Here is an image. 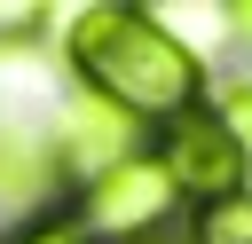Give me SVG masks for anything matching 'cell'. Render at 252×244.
<instances>
[{
	"mask_svg": "<svg viewBox=\"0 0 252 244\" xmlns=\"http://www.w3.org/2000/svg\"><path fill=\"white\" fill-rule=\"evenodd\" d=\"M63 157H79V165H87V181H94L102 165L134 157V118L79 87V102H71V118H63Z\"/></svg>",
	"mask_w": 252,
	"mask_h": 244,
	"instance_id": "4",
	"label": "cell"
},
{
	"mask_svg": "<svg viewBox=\"0 0 252 244\" xmlns=\"http://www.w3.org/2000/svg\"><path fill=\"white\" fill-rule=\"evenodd\" d=\"M158 165L173 173V189L181 197H197V205H220V197H244V142L228 134V118L220 110H181L173 126H165V150H158Z\"/></svg>",
	"mask_w": 252,
	"mask_h": 244,
	"instance_id": "3",
	"label": "cell"
},
{
	"mask_svg": "<svg viewBox=\"0 0 252 244\" xmlns=\"http://www.w3.org/2000/svg\"><path fill=\"white\" fill-rule=\"evenodd\" d=\"M32 181H39V157L16 150V142H0V189H32Z\"/></svg>",
	"mask_w": 252,
	"mask_h": 244,
	"instance_id": "8",
	"label": "cell"
},
{
	"mask_svg": "<svg viewBox=\"0 0 252 244\" xmlns=\"http://www.w3.org/2000/svg\"><path fill=\"white\" fill-rule=\"evenodd\" d=\"M197 244H252V189L220 197V205H197Z\"/></svg>",
	"mask_w": 252,
	"mask_h": 244,
	"instance_id": "5",
	"label": "cell"
},
{
	"mask_svg": "<svg viewBox=\"0 0 252 244\" xmlns=\"http://www.w3.org/2000/svg\"><path fill=\"white\" fill-rule=\"evenodd\" d=\"M39 24H47V16H39L32 0H0V47H16V39H39Z\"/></svg>",
	"mask_w": 252,
	"mask_h": 244,
	"instance_id": "7",
	"label": "cell"
},
{
	"mask_svg": "<svg viewBox=\"0 0 252 244\" xmlns=\"http://www.w3.org/2000/svg\"><path fill=\"white\" fill-rule=\"evenodd\" d=\"M173 205H181V189H173V173L150 157V150H134V157H118V165H102L94 181H87V197H79V236L87 244H134V236H150L158 220H173Z\"/></svg>",
	"mask_w": 252,
	"mask_h": 244,
	"instance_id": "2",
	"label": "cell"
},
{
	"mask_svg": "<svg viewBox=\"0 0 252 244\" xmlns=\"http://www.w3.org/2000/svg\"><path fill=\"white\" fill-rule=\"evenodd\" d=\"M71 71H79V87L87 94H102L110 110H126V118H181V110H197V87H205V71H197V55L181 47V31H165L158 16H142V8H87L79 24H71Z\"/></svg>",
	"mask_w": 252,
	"mask_h": 244,
	"instance_id": "1",
	"label": "cell"
},
{
	"mask_svg": "<svg viewBox=\"0 0 252 244\" xmlns=\"http://www.w3.org/2000/svg\"><path fill=\"white\" fill-rule=\"evenodd\" d=\"M8 244H87V236H79V220H71V213H39V220H32V228H16Z\"/></svg>",
	"mask_w": 252,
	"mask_h": 244,
	"instance_id": "6",
	"label": "cell"
},
{
	"mask_svg": "<svg viewBox=\"0 0 252 244\" xmlns=\"http://www.w3.org/2000/svg\"><path fill=\"white\" fill-rule=\"evenodd\" d=\"M228 24H236V31H244V39H252V0H244V8H236V16H228Z\"/></svg>",
	"mask_w": 252,
	"mask_h": 244,
	"instance_id": "10",
	"label": "cell"
},
{
	"mask_svg": "<svg viewBox=\"0 0 252 244\" xmlns=\"http://www.w3.org/2000/svg\"><path fill=\"white\" fill-rule=\"evenodd\" d=\"M220 118H228V134H236V142H244V157H252V87H236Z\"/></svg>",
	"mask_w": 252,
	"mask_h": 244,
	"instance_id": "9",
	"label": "cell"
}]
</instances>
